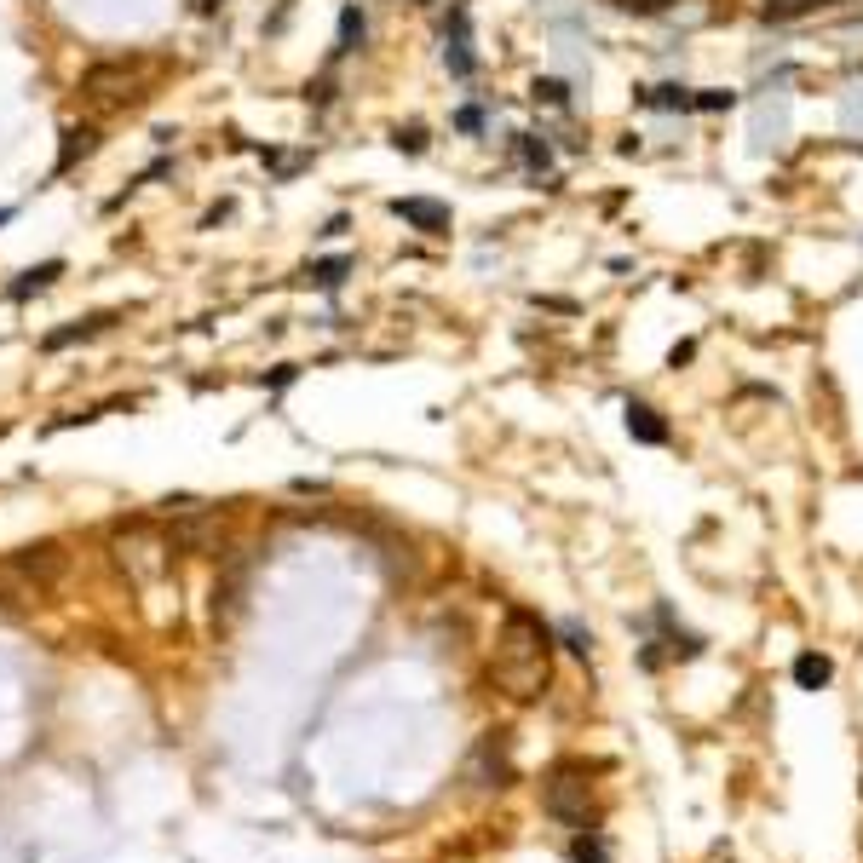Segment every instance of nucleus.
<instances>
[{
    "label": "nucleus",
    "mask_w": 863,
    "mask_h": 863,
    "mask_svg": "<svg viewBox=\"0 0 863 863\" xmlns=\"http://www.w3.org/2000/svg\"><path fill=\"white\" fill-rule=\"evenodd\" d=\"M553 639L559 633L536 610H507V622L495 633V685L518 702H536L553 679Z\"/></svg>",
    "instance_id": "f257e3e1"
},
{
    "label": "nucleus",
    "mask_w": 863,
    "mask_h": 863,
    "mask_svg": "<svg viewBox=\"0 0 863 863\" xmlns=\"http://www.w3.org/2000/svg\"><path fill=\"white\" fill-rule=\"evenodd\" d=\"M541 806H547V817L564 823V829H587V817H593V783H587V771L559 766L547 777V789H541Z\"/></svg>",
    "instance_id": "f03ea898"
},
{
    "label": "nucleus",
    "mask_w": 863,
    "mask_h": 863,
    "mask_svg": "<svg viewBox=\"0 0 863 863\" xmlns=\"http://www.w3.org/2000/svg\"><path fill=\"white\" fill-rule=\"evenodd\" d=\"M444 64L455 81H467L472 70H478V58H472V18L467 6H449V24H444Z\"/></svg>",
    "instance_id": "7ed1b4c3"
},
{
    "label": "nucleus",
    "mask_w": 863,
    "mask_h": 863,
    "mask_svg": "<svg viewBox=\"0 0 863 863\" xmlns=\"http://www.w3.org/2000/svg\"><path fill=\"white\" fill-rule=\"evenodd\" d=\"M622 420H628V438L633 444H668V420L656 415L651 403H639V397H628V409H622Z\"/></svg>",
    "instance_id": "20e7f679"
},
{
    "label": "nucleus",
    "mask_w": 863,
    "mask_h": 863,
    "mask_svg": "<svg viewBox=\"0 0 863 863\" xmlns=\"http://www.w3.org/2000/svg\"><path fill=\"white\" fill-rule=\"evenodd\" d=\"M392 213H397V219H409V225H420V231H449V208H444V202H432V196H397Z\"/></svg>",
    "instance_id": "39448f33"
},
{
    "label": "nucleus",
    "mask_w": 863,
    "mask_h": 863,
    "mask_svg": "<svg viewBox=\"0 0 863 863\" xmlns=\"http://www.w3.org/2000/svg\"><path fill=\"white\" fill-rule=\"evenodd\" d=\"M829 679H835V662H829L823 651H800V656H794V685H800V691H823Z\"/></svg>",
    "instance_id": "423d86ee"
},
{
    "label": "nucleus",
    "mask_w": 863,
    "mask_h": 863,
    "mask_svg": "<svg viewBox=\"0 0 863 863\" xmlns=\"http://www.w3.org/2000/svg\"><path fill=\"white\" fill-rule=\"evenodd\" d=\"M110 323H116V317H110V311H98V317H81V323H70V328H52L41 346H47V351H64V346H75V340H93V334H104Z\"/></svg>",
    "instance_id": "0eeeda50"
},
{
    "label": "nucleus",
    "mask_w": 863,
    "mask_h": 863,
    "mask_svg": "<svg viewBox=\"0 0 863 863\" xmlns=\"http://www.w3.org/2000/svg\"><path fill=\"white\" fill-rule=\"evenodd\" d=\"M64 277V259H47V265H29L24 277L12 282V300H29V294H47L52 282Z\"/></svg>",
    "instance_id": "6e6552de"
},
{
    "label": "nucleus",
    "mask_w": 863,
    "mask_h": 863,
    "mask_svg": "<svg viewBox=\"0 0 863 863\" xmlns=\"http://www.w3.org/2000/svg\"><path fill=\"white\" fill-rule=\"evenodd\" d=\"M564 852H570V863H610V846H605V835H593V829H576Z\"/></svg>",
    "instance_id": "1a4fd4ad"
},
{
    "label": "nucleus",
    "mask_w": 863,
    "mask_h": 863,
    "mask_svg": "<svg viewBox=\"0 0 863 863\" xmlns=\"http://www.w3.org/2000/svg\"><path fill=\"white\" fill-rule=\"evenodd\" d=\"M93 139H98L93 127H64V150H58V167H52V173H70V167L93 150Z\"/></svg>",
    "instance_id": "9d476101"
},
{
    "label": "nucleus",
    "mask_w": 863,
    "mask_h": 863,
    "mask_svg": "<svg viewBox=\"0 0 863 863\" xmlns=\"http://www.w3.org/2000/svg\"><path fill=\"white\" fill-rule=\"evenodd\" d=\"M363 35H369V24H363V6H346V12H340V41H334V58L357 52V47H363Z\"/></svg>",
    "instance_id": "9b49d317"
},
{
    "label": "nucleus",
    "mask_w": 863,
    "mask_h": 863,
    "mask_svg": "<svg viewBox=\"0 0 863 863\" xmlns=\"http://www.w3.org/2000/svg\"><path fill=\"white\" fill-rule=\"evenodd\" d=\"M346 271H351V259H317V265H305V282L323 288V294H334V288L346 282Z\"/></svg>",
    "instance_id": "f8f14e48"
},
{
    "label": "nucleus",
    "mask_w": 863,
    "mask_h": 863,
    "mask_svg": "<svg viewBox=\"0 0 863 863\" xmlns=\"http://www.w3.org/2000/svg\"><path fill=\"white\" fill-rule=\"evenodd\" d=\"M639 104H651V110H691V93H685V87H674V81H662V87H645V93H639Z\"/></svg>",
    "instance_id": "ddd939ff"
},
{
    "label": "nucleus",
    "mask_w": 863,
    "mask_h": 863,
    "mask_svg": "<svg viewBox=\"0 0 863 863\" xmlns=\"http://www.w3.org/2000/svg\"><path fill=\"white\" fill-rule=\"evenodd\" d=\"M518 162L530 167V173H547V167H553V150H547L541 139H530V133H524V139H518Z\"/></svg>",
    "instance_id": "4468645a"
},
{
    "label": "nucleus",
    "mask_w": 863,
    "mask_h": 863,
    "mask_svg": "<svg viewBox=\"0 0 863 863\" xmlns=\"http://www.w3.org/2000/svg\"><path fill=\"white\" fill-rule=\"evenodd\" d=\"M817 6H829V0H771L766 18H806V12H817Z\"/></svg>",
    "instance_id": "2eb2a0df"
},
{
    "label": "nucleus",
    "mask_w": 863,
    "mask_h": 863,
    "mask_svg": "<svg viewBox=\"0 0 863 863\" xmlns=\"http://www.w3.org/2000/svg\"><path fill=\"white\" fill-rule=\"evenodd\" d=\"M731 104H737V93H725V87H708V93L691 98V110H708V116H714V110H731Z\"/></svg>",
    "instance_id": "dca6fc26"
},
{
    "label": "nucleus",
    "mask_w": 863,
    "mask_h": 863,
    "mask_svg": "<svg viewBox=\"0 0 863 863\" xmlns=\"http://www.w3.org/2000/svg\"><path fill=\"white\" fill-rule=\"evenodd\" d=\"M392 144L403 150V156H420V150H426V127H397Z\"/></svg>",
    "instance_id": "f3484780"
},
{
    "label": "nucleus",
    "mask_w": 863,
    "mask_h": 863,
    "mask_svg": "<svg viewBox=\"0 0 863 863\" xmlns=\"http://www.w3.org/2000/svg\"><path fill=\"white\" fill-rule=\"evenodd\" d=\"M559 639H564V645H570L576 656H587V651H593V633H587L582 622H564V628H559Z\"/></svg>",
    "instance_id": "a211bd4d"
},
{
    "label": "nucleus",
    "mask_w": 863,
    "mask_h": 863,
    "mask_svg": "<svg viewBox=\"0 0 863 863\" xmlns=\"http://www.w3.org/2000/svg\"><path fill=\"white\" fill-rule=\"evenodd\" d=\"M530 93H536V104H570V93H564V81H553V75H541V81L530 87Z\"/></svg>",
    "instance_id": "6ab92c4d"
},
{
    "label": "nucleus",
    "mask_w": 863,
    "mask_h": 863,
    "mask_svg": "<svg viewBox=\"0 0 863 863\" xmlns=\"http://www.w3.org/2000/svg\"><path fill=\"white\" fill-rule=\"evenodd\" d=\"M455 127H461V133H478V127H484V110H478V104H467V110L455 116Z\"/></svg>",
    "instance_id": "aec40b11"
},
{
    "label": "nucleus",
    "mask_w": 863,
    "mask_h": 863,
    "mask_svg": "<svg viewBox=\"0 0 863 863\" xmlns=\"http://www.w3.org/2000/svg\"><path fill=\"white\" fill-rule=\"evenodd\" d=\"M691 357H697V346H691V340H685V346H674V351H668V363H674V369H679V363H691Z\"/></svg>",
    "instance_id": "412c9836"
},
{
    "label": "nucleus",
    "mask_w": 863,
    "mask_h": 863,
    "mask_svg": "<svg viewBox=\"0 0 863 863\" xmlns=\"http://www.w3.org/2000/svg\"><path fill=\"white\" fill-rule=\"evenodd\" d=\"M196 12H202V18H213V12H219V0H196Z\"/></svg>",
    "instance_id": "4be33fe9"
}]
</instances>
